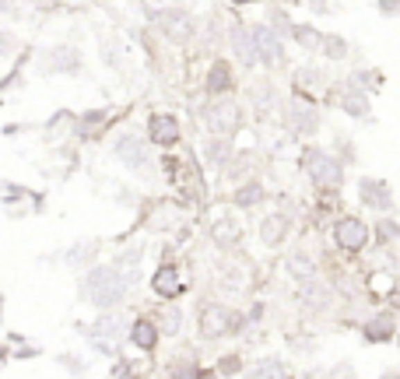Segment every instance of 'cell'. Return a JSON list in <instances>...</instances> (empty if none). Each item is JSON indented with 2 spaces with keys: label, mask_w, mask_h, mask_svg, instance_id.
<instances>
[{
  "label": "cell",
  "mask_w": 400,
  "mask_h": 379,
  "mask_svg": "<svg viewBox=\"0 0 400 379\" xmlns=\"http://www.w3.org/2000/svg\"><path fill=\"white\" fill-rule=\"evenodd\" d=\"M85 292H88V299L95 306L109 309V306H120L123 302L127 281H123V274H120L116 267H95L92 274H88V281H85Z\"/></svg>",
  "instance_id": "6da1fadb"
},
{
  "label": "cell",
  "mask_w": 400,
  "mask_h": 379,
  "mask_svg": "<svg viewBox=\"0 0 400 379\" xmlns=\"http://www.w3.org/2000/svg\"><path fill=\"white\" fill-rule=\"evenodd\" d=\"M239 312H232L228 306H204L200 309V334L207 341H218V337H228L232 330H239Z\"/></svg>",
  "instance_id": "7a4b0ae2"
},
{
  "label": "cell",
  "mask_w": 400,
  "mask_h": 379,
  "mask_svg": "<svg viewBox=\"0 0 400 379\" xmlns=\"http://www.w3.org/2000/svg\"><path fill=\"white\" fill-rule=\"evenodd\" d=\"M306 173L313 176L316 186H337L340 183V166L327 155V151H306Z\"/></svg>",
  "instance_id": "3957f363"
},
{
  "label": "cell",
  "mask_w": 400,
  "mask_h": 379,
  "mask_svg": "<svg viewBox=\"0 0 400 379\" xmlns=\"http://www.w3.org/2000/svg\"><path fill=\"white\" fill-rule=\"evenodd\" d=\"M333 236H337V246L348 249V253H358V249L369 243V229H365V222H358V218H340L337 229H333Z\"/></svg>",
  "instance_id": "277c9868"
},
{
  "label": "cell",
  "mask_w": 400,
  "mask_h": 379,
  "mask_svg": "<svg viewBox=\"0 0 400 379\" xmlns=\"http://www.w3.org/2000/svg\"><path fill=\"white\" fill-rule=\"evenodd\" d=\"M204 123H207L211 134H232L239 127V105H232V102L211 105V109L204 113Z\"/></svg>",
  "instance_id": "5b68a950"
},
{
  "label": "cell",
  "mask_w": 400,
  "mask_h": 379,
  "mask_svg": "<svg viewBox=\"0 0 400 379\" xmlns=\"http://www.w3.org/2000/svg\"><path fill=\"white\" fill-rule=\"evenodd\" d=\"M158 25H162V32L168 39H176V42H186L193 35V21H190L186 11H165V15H158Z\"/></svg>",
  "instance_id": "8992f818"
},
{
  "label": "cell",
  "mask_w": 400,
  "mask_h": 379,
  "mask_svg": "<svg viewBox=\"0 0 400 379\" xmlns=\"http://www.w3.org/2000/svg\"><path fill=\"white\" fill-rule=\"evenodd\" d=\"M148 134H151L155 144H176V141H180V123H176L173 116L158 113V116L148 120Z\"/></svg>",
  "instance_id": "52a82bcc"
},
{
  "label": "cell",
  "mask_w": 400,
  "mask_h": 379,
  "mask_svg": "<svg viewBox=\"0 0 400 379\" xmlns=\"http://www.w3.org/2000/svg\"><path fill=\"white\" fill-rule=\"evenodd\" d=\"M116 155L123 158V166H130V169L148 166V148H144V141H137V137H130V134L116 141Z\"/></svg>",
  "instance_id": "ba28073f"
},
{
  "label": "cell",
  "mask_w": 400,
  "mask_h": 379,
  "mask_svg": "<svg viewBox=\"0 0 400 379\" xmlns=\"http://www.w3.org/2000/svg\"><path fill=\"white\" fill-rule=\"evenodd\" d=\"M253 39H256V53L263 57V64H277V60H281V42L274 39V32H270L267 25H256Z\"/></svg>",
  "instance_id": "9c48e42d"
},
{
  "label": "cell",
  "mask_w": 400,
  "mask_h": 379,
  "mask_svg": "<svg viewBox=\"0 0 400 379\" xmlns=\"http://www.w3.org/2000/svg\"><path fill=\"white\" fill-rule=\"evenodd\" d=\"M151 285H155V292H158L162 299H173V295L183 292V281H180V270H176V267H162L158 274L151 278Z\"/></svg>",
  "instance_id": "30bf717a"
},
{
  "label": "cell",
  "mask_w": 400,
  "mask_h": 379,
  "mask_svg": "<svg viewBox=\"0 0 400 379\" xmlns=\"http://www.w3.org/2000/svg\"><path fill=\"white\" fill-rule=\"evenodd\" d=\"M362 200L369 204V207H376V211H386L393 200H390V190H386V183H379V179H362Z\"/></svg>",
  "instance_id": "8fae6325"
},
{
  "label": "cell",
  "mask_w": 400,
  "mask_h": 379,
  "mask_svg": "<svg viewBox=\"0 0 400 379\" xmlns=\"http://www.w3.org/2000/svg\"><path fill=\"white\" fill-rule=\"evenodd\" d=\"M232 49H236V57H239L243 64H253V60H256V42L246 35V28H243V25H236V28H232Z\"/></svg>",
  "instance_id": "7c38bea8"
},
{
  "label": "cell",
  "mask_w": 400,
  "mask_h": 379,
  "mask_svg": "<svg viewBox=\"0 0 400 379\" xmlns=\"http://www.w3.org/2000/svg\"><path fill=\"white\" fill-rule=\"evenodd\" d=\"M130 337H134V344H137V348L151 351V348L158 344V327H155L151 319H137L134 327H130Z\"/></svg>",
  "instance_id": "4fadbf2b"
},
{
  "label": "cell",
  "mask_w": 400,
  "mask_h": 379,
  "mask_svg": "<svg viewBox=\"0 0 400 379\" xmlns=\"http://www.w3.org/2000/svg\"><path fill=\"white\" fill-rule=\"evenodd\" d=\"M284 232H288V222H284L281 214H274V218H267V222L260 225V236H263L267 246H277V243L284 239Z\"/></svg>",
  "instance_id": "5bb4252c"
},
{
  "label": "cell",
  "mask_w": 400,
  "mask_h": 379,
  "mask_svg": "<svg viewBox=\"0 0 400 379\" xmlns=\"http://www.w3.org/2000/svg\"><path fill=\"white\" fill-rule=\"evenodd\" d=\"M95 337H109V341H116V337H123V316H102L98 323H95Z\"/></svg>",
  "instance_id": "9a60e30c"
},
{
  "label": "cell",
  "mask_w": 400,
  "mask_h": 379,
  "mask_svg": "<svg viewBox=\"0 0 400 379\" xmlns=\"http://www.w3.org/2000/svg\"><path fill=\"white\" fill-rule=\"evenodd\" d=\"M180 323H183V316H180L176 306H162L158 309V330L162 334H180Z\"/></svg>",
  "instance_id": "2e32d148"
},
{
  "label": "cell",
  "mask_w": 400,
  "mask_h": 379,
  "mask_svg": "<svg viewBox=\"0 0 400 379\" xmlns=\"http://www.w3.org/2000/svg\"><path fill=\"white\" fill-rule=\"evenodd\" d=\"M390 334H393V319H390V316H376L369 327H365V337H369V341H390Z\"/></svg>",
  "instance_id": "e0dca14e"
},
{
  "label": "cell",
  "mask_w": 400,
  "mask_h": 379,
  "mask_svg": "<svg viewBox=\"0 0 400 379\" xmlns=\"http://www.w3.org/2000/svg\"><path fill=\"white\" fill-rule=\"evenodd\" d=\"M232 85V74H228V64H214L207 74V91H225Z\"/></svg>",
  "instance_id": "ac0fdd59"
},
{
  "label": "cell",
  "mask_w": 400,
  "mask_h": 379,
  "mask_svg": "<svg viewBox=\"0 0 400 379\" xmlns=\"http://www.w3.org/2000/svg\"><path fill=\"white\" fill-rule=\"evenodd\" d=\"M211 236H214V243H221V246H232V243H239V225H236V222H218V225L211 229Z\"/></svg>",
  "instance_id": "d6986e66"
},
{
  "label": "cell",
  "mask_w": 400,
  "mask_h": 379,
  "mask_svg": "<svg viewBox=\"0 0 400 379\" xmlns=\"http://www.w3.org/2000/svg\"><path fill=\"white\" fill-rule=\"evenodd\" d=\"M345 109L351 113V116H365V109H369V98L362 95V91H345Z\"/></svg>",
  "instance_id": "ffe728a7"
},
{
  "label": "cell",
  "mask_w": 400,
  "mask_h": 379,
  "mask_svg": "<svg viewBox=\"0 0 400 379\" xmlns=\"http://www.w3.org/2000/svg\"><path fill=\"white\" fill-rule=\"evenodd\" d=\"M263 200V186H256V183H250V186H243L239 193H236V204H243V207H253V204H260Z\"/></svg>",
  "instance_id": "44dd1931"
},
{
  "label": "cell",
  "mask_w": 400,
  "mask_h": 379,
  "mask_svg": "<svg viewBox=\"0 0 400 379\" xmlns=\"http://www.w3.org/2000/svg\"><path fill=\"white\" fill-rule=\"evenodd\" d=\"M288 123H295L299 130H313V127H316V120H313V113L306 109V105H292V116H288Z\"/></svg>",
  "instance_id": "7402d4cb"
},
{
  "label": "cell",
  "mask_w": 400,
  "mask_h": 379,
  "mask_svg": "<svg viewBox=\"0 0 400 379\" xmlns=\"http://www.w3.org/2000/svg\"><path fill=\"white\" fill-rule=\"evenodd\" d=\"M320 42H323V49H327V57H333V60H340V57L348 53V42L337 39V35H323Z\"/></svg>",
  "instance_id": "603a6c76"
},
{
  "label": "cell",
  "mask_w": 400,
  "mask_h": 379,
  "mask_svg": "<svg viewBox=\"0 0 400 379\" xmlns=\"http://www.w3.org/2000/svg\"><path fill=\"white\" fill-rule=\"evenodd\" d=\"M288 270H292V274H299V281H316V270H313V263H306V260H292Z\"/></svg>",
  "instance_id": "cb8c5ba5"
},
{
  "label": "cell",
  "mask_w": 400,
  "mask_h": 379,
  "mask_svg": "<svg viewBox=\"0 0 400 379\" xmlns=\"http://www.w3.org/2000/svg\"><path fill=\"white\" fill-rule=\"evenodd\" d=\"M295 39H299V42H302V46H306V49H316V46H320V39H323V35H316V32H313V28H306V25H299V28H295Z\"/></svg>",
  "instance_id": "d4e9b609"
},
{
  "label": "cell",
  "mask_w": 400,
  "mask_h": 379,
  "mask_svg": "<svg viewBox=\"0 0 400 379\" xmlns=\"http://www.w3.org/2000/svg\"><path fill=\"white\" fill-rule=\"evenodd\" d=\"M221 372H225V376H232V372H239V358H236V355H228V358H221Z\"/></svg>",
  "instance_id": "484cf974"
},
{
  "label": "cell",
  "mask_w": 400,
  "mask_h": 379,
  "mask_svg": "<svg viewBox=\"0 0 400 379\" xmlns=\"http://www.w3.org/2000/svg\"><path fill=\"white\" fill-rule=\"evenodd\" d=\"M281 372H284L281 365H260L256 369V376H281Z\"/></svg>",
  "instance_id": "4316f807"
},
{
  "label": "cell",
  "mask_w": 400,
  "mask_h": 379,
  "mask_svg": "<svg viewBox=\"0 0 400 379\" xmlns=\"http://www.w3.org/2000/svg\"><path fill=\"white\" fill-rule=\"evenodd\" d=\"M8 46H11V39H8L4 32H0V57H4V53H8Z\"/></svg>",
  "instance_id": "83f0119b"
},
{
  "label": "cell",
  "mask_w": 400,
  "mask_h": 379,
  "mask_svg": "<svg viewBox=\"0 0 400 379\" xmlns=\"http://www.w3.org/2000/svg\"><path fill=\"white\" fill-rule=\"evenodd\" d=\"M15 4H18V0H0V11H11Z\"/></svg>",
  "instance_id": "f1b7e54d"
},
{
  "label": "cell",
  "mask_w": 400,
  "mask_h": 379,
  "mask_svg": "<svg viewBox=\"0 0 400 379\" xmlns=\"http://www.w3.org/2000/svg\"><path fill=\"white\" fill-rule=\"evenodd\" d=\"M232 4H250V0H232Z\"/></svg>",
  "instance_id": "f546056e"
}]
</instances>
